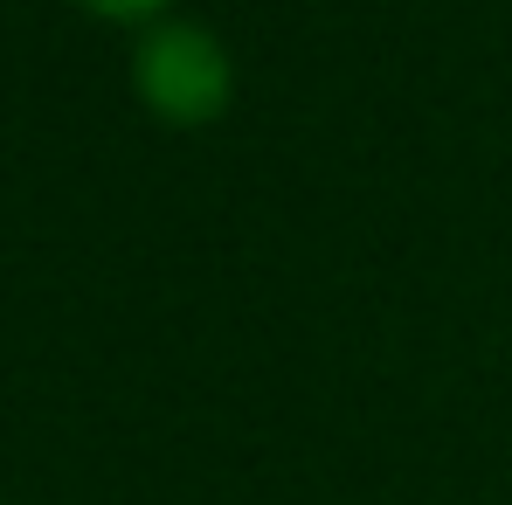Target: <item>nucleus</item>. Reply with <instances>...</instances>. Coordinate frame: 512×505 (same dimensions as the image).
I'll return each instance as SVG.
<instances>
[{"label": "nucleus", "instance_id": "f257e3e1", "mask_svg": "<svg viewBox=\"0 0 512 505\" xmlns=\"http://www.w3.org/2000/svg\"><path fill=\"white\" fill-rule=\"evenodd\" d=\"M125 77H132L139 111L167 132H208L236 104V56H229L222 28L201 14H167L153 28H139Z\"/></svg>", "mask_w": 512, "mask_h": 505}, {"label": "nucleus", "instance_id": "f03ea898", "mask_svg": "<svg viewBox=\"0 0 512 505\" xmlns=\"http://www.w3.org/2000/svg\"><path fill=\"white\" fill-rule=\"evenodd\" d=\"M90 21H104V28H153V21H167V14H180V0H77Z\"/></svg>", "mask_w": 512, "mask_h": 505}, {"label": "nucleus", "instance_id": "7ed1b4c3", "mask_svg": "<svg viewBox=\"0 0 512 505\" xmlns=\"http://www.w3.org/2000/svg\"><path fill=\"white\" fill-rule=\"evenodd\" d=\"M0 505H7V499H0Z\"/></svg>", "mask_w": 512, "mask_h": 505}]
</instances>
